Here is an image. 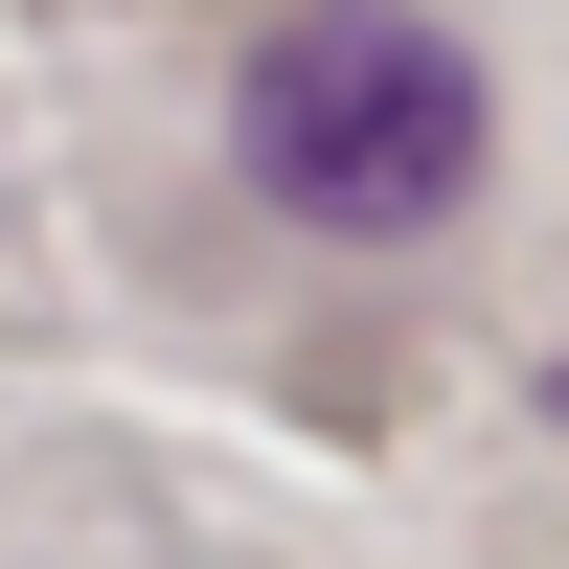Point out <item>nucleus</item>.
Masks as SVG:
<instances>
[{"label": "nucleus", "mask_w": 569, "mask_h": 569, "mask_svg": "<svg viewBox=\"0 0 569 569\" xmlns=\"http://www.w3.org/2000/svg\"><path fill=\"white\" fill-rule=\"evenodd\" d=\"M228 160L297 228H433L456 182H479V69H456V23H410V0H319V23H273L251 69H228Z\"/></svg>", "instance_id": "obj_1"}, {"label": "nucleus", "mask_w": 569, "mask_h": 569, "mask_svg": "<svg viewBox=\"0 0 569 569\" xmlns=\"http://www.w3.org/2000/svg\"><path fill=\"white\" fill-rule=\"evenodd\" d=\"M547 410H569V388H547Z\"/></svg>", "instance_id": "obj_2"}]
</instances>
